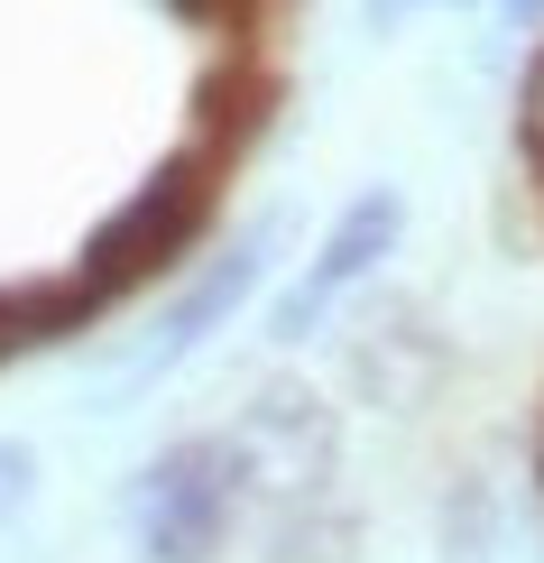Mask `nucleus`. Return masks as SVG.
Listing matches in <instances>:
<instances>
[{
    "instance_id": "obj_1",
    "label": "nucleus",
    "mask_w": 544,
    "mask_h": 563,
    "mask_svg": "<svg viewBox=\"0 0 544 563\" xmlns=\"http://www.w3.org/2000/svg\"><path fill=\"white\" fill-rule=\"evenodd\" d=\"M212 203H222V157H212V148H185L176 167H157V176L121 203V213L92 231V250H84V268H75V277L102 296V314H111L130 287L167 277L185 250H195V231L212 222Z\"/></svg>"
},
{
    "instance_id": "obj_2",
    "label": "nucleus",
    "mask_w": 544,
    "mask_h": 563,
    "mask_svg": "<svg viewBox=\"0 0 544 563\" xmlns=\"http://www.w3.org/2000/svg\"><path fill=\"white\" fill-rule=\"evenodd\" d=\"M231 489H241V443L222 434H195L176 443L167 462H148L130 489V527L157 563H203L231 527Z\"/></svg>"
},
{
    "instance_id": "obj_3",
    "label": "nucleus",
    "mask_w": 544,
    "mask_h": 563,
    "mask_svg": "<svg viewBox=\"0 0 544 563\" xmlns=\"http://www.w3.org/2000/svg\"><path fill=\"white\" fill-rule=\"evenodd\" d=\"M397 231H407V203H397V195H360V203H351V213L333 222V241L314 250V268H304L296 287H287V305L268 314V333H277V342L323 333V323H333V305L360 287V277L388 260V250H397Z\"/></svg>"
},
{
    "instance_id": "obj_4",
    "label": "nucleus",
    "mask_w": 544,
    "mask_h": 563,
    "mask_svg": "<svg viewBox=\"0 0 544 563\" xmlns=\"http://www.w3.org/2000/svg\"><path fill=\"white\" fill-rule=\"evenodd\" d=\"M258 268H268V222H258L249 241L231 250V260H212V268H203V287L185 296L176 314H167V333H157V342H148V351H138V361L121 369V388H138V379H157V369H176L185 351H195V342L212 333V323H231V314H241V305H249V287H258Z\"/></svg>"
},
{
    "instance_id": "obj_5",
    "label": "nucleus",
    "mask_w": 544,
    "mask_h": 563,
    "mask_svg": "<svg viewBox=\"0 0 544 563\" xmlns=\"http://www.w3.org/2000/svg\"><path fill=\"white\" fill-rule=\"evenodd\" d=\"M268 102H277V84H268V75H249V65L212 75V84L195 92V111H203V148L222 157V139H231V148H249L258 121H268Z\"/></svg>"
},
{
    "instance_id": "obj_6",
    "label": "nucleus",
    "mask_w": 544,
    "mask_h": 563,
    "mask_svg": "<svg viewBox=\"0 0 544 563\" xmlns=\"http://www.w3.org/2000/svg\"><path fill=\"white\" fill-rule=\"evenodd\" d=\"M19 351H37V333H29V296L0 287V361H19Z\"/></svg>"
},
{
    "instance_id": "obj_7",
    "label": "nucleus",
    "mask_w": 544,
    "mask_h": 563,
    "mask_svg": "<svg viewBox=\"0 0 544 563\" xmlns=\"http://www.w3.org/2000/svg\"><path fill=\"white\" fill-rule=\"evenodd\" d=\"M29 499V453H0V508Z\"/></svg>"
},
{
    "instance_id": "obj_8",
    "label": "nucleus",
    "mask_w": 544,
    "mask_h": 563,
    "mask_svg": "<svg viewBox=\"0 0 544 563\" xmlns=\"http://www.w3.org/2000/svg\"><path fill=\"white\" fill-rule=\"evenodd\" d=\"M499 10L517 19V29H535V19H544V0H499Z\"/></svg>"
},
{
    "instance_id": "obj_9",
    "label": "nucleus",
    "mask_w": 544,
    "mask_h": 563,
    "mask_svg": "<svg viewBox=\"0 0 544 563\" xmlns=\"http://www.w3.org/2000/svg\"><path fill=\"white\" fill-rule=\"evenodd\" d=\"M369 10H378V19H407V10H415V0H369Z\"/></svg>"
}]
</instances>
